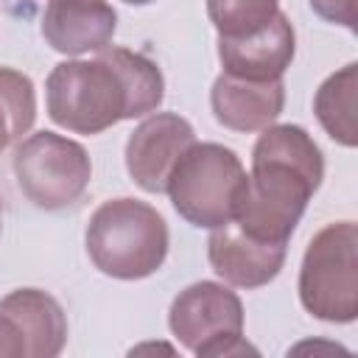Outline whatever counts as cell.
<instances>
[{"label": "cell", "instance_id": "obj_1", "mask_svg": "<svg viewBox=\"0 0 358 358\" xmlns=\"http://www.w3.org/2000/svg\"><path fill=\"white\" fill-rule=\"evenodd\" d=\"M165 78L157 62L109 45L95 59L59 62L45 81V106L56 126L73 134H101L120 120L159 109Z\"/></svg>", "mask_w": 358, "mask_h": 358}, {"label": "cell", "instance_id": "obj_2", "mask_svg": "<svg viewBox=\"0 0 358 358\" xmlns=\"http://www.w3.org/2000/svg\"><path fill=\"white\" fill-rule=\"evenodd\" d=\"M252 148V173L232 224L263 243L291 241L310 196L324 179V157L296 123L260 129Z\"/></svg>", "mask_w": 358, "mask_h": 358}, {"label": "cell", "instance_id": "obj_3", "mask_svg": "<svg viewBox=\"0 0 358 358\" xmlns=\"http://www.w3.org/2000/svg\"><path fill=\"white\" fill-rule=\"evenodd\" d=\"M87 255L92 266L115 280H143L162 268L171 246L165 218L140 199H109L87 224Z\"/></svg>", "mask_w": 358, "mask_h": 358}, {"label": "cell", "instance_id": "obj_4", "mask_svg": "<svg viewBox=\"0 0 358 358\" xmlns=\"http://www.w3.org/2000/svg\"><path fill=\"white\" fill-rule=\"evenodd\" d=\"M246 179L249 173L232 148L221 143H193L171 168L165 193L187 224L215 229L235 218Z\"/></svg>", "mask_w": 358, "mask_h": 358}, {"label": "cell", "instance_id": "obj_5", "mask_svg": "<svg viewBox=\"0 0 358 358\" xmlns=\"http://www.w3.org/2000/svg\"><path fill=\"white\" fill-rule=\"evenodd\" d=\"M299 302L322 322L350 324L358 316V229L355 221L322 227L299 266Z\"/></svg>", "mask_w": 358, "mask_h": 358}, {"label": "cell", "instance_id": "obj_6", "mask_svg": "<svg viewBox=\"0 0 358 358\" xmlns=\"http://www.w3.org/2000/svg\"><path fill=\"white\" fill-rule=\"evenodd\" d=\"M173 338L199 358H232L252 352L243 338V302L224 282L201 280L182 288L168 310Z\"/></svg>", "mask_w": 358, "mask_h": 358}, {"label": "cell", "instance_id": "obj_7", "mask_svg": "<svg viewBox=\"0 0 358 358\" xmlns=\"http://www.w3.org/2000/svg\"><path fill=\"white\" fill-rule=\"evenodd\" d=\"M14 176L34 207L64 210L90 187L92 162L81 143L56 131H34L14 151Z\"/></svg>", "mask_w": 358, "mask_h": 358}, {"label": "cell", "instance_id": "obj_8", "mask_svg": "<svg viewBox=\"0 0 358 358\" xmlns=\"http://www.w3.org/2000/svg\"><path fill=\"white\" fill-rule=\"evenodd\" d=\"M196 143L190 120L176 112L148 115L126 140V171L145 193H165L171 168Z\"/></svg>", "mask_w": 358, "mask_h": 358}, {"label": "cell", "instance_id": "obj_9", "mask_svg": "<svg viewBox=\"0 0 358 358\" xmlns=\"http://www.w3.org/2000/svg\"><path fill=\"white\" fill-rule=\"evenodd\" d=\"M117 11L106 0H48L42 14L45 42L64 56L98 53L112 45Z\"/></svg>", "mask_w": 358, "mask_h": 358}, {"label": "cell", "instance_id": "obj_10", "mask_svg": "<svg viewBox=\"0 0 358 358\" xmlns=\"http://www.w3.org/2000/svg\"><path fill=\"white\" fill-rule=\"evenodd\" d=\"M296 53V34L291 20L280 11L263 31L227 39L218 36V62L227 76L246 81H274L291 67Z\"/></svg>", "mask_w": 358, "mask_h": 358}, {"label": "cell", "instance_id": "obj_11", "mask_svg": "<svg viewBox=\"0 0 358 358\" xmlns=\"http://www.w3.org/2000/svg\"><path fill=\"white\" fill-rule=\"evenodd\" d=\"M288 246L285 243H263L249 235H243L232 221L213 229L207 241V260L213 271L238 288H260L268 285L282 263H285Z\"/></svg>", "mask_w": 358, "mask_h": 358}, {"label": "cell", "instance_id": "obj_12", "mask_svg": "<svg viewBox=\"0 0 358 358\" xmlns=\"http://www.w3.org/2000/svg\"><path fill=\"white\" fill-rule=\"evenodd\" d=\"M210 106L215 120L232 131H260L271 126L285 106V84L274 81H246L221 73L210 90Z\"/></svg>", "mask_w": 358, "mask_h": 358}, {"label": "cell", "instance_id": "obj_13", "mask_svg": "<svg viewBox=\"0 0 358 358\" xmlns=\"http://www.w3.org/2000/svg\"><path fill=\"white\" fill-rule=\"evenodd\" d=\"M0 313H6L22 341L28 358H56L67 344V316L56 296L39 288H17L0 299Z\"/></svg>", "mask_w": 358, "mask_h": 358}, {"label": "cell", "instance_id": "obj_14", "mask_svg": "<svg viewBox=\"0 0 358 358\" xmlns=\"http://www.w3.org/2000/svg\"><path fill=\"white\" fill-rule=\"evenodd\" d=\"M355 106H358V64L350 62L341 70L330 73L313 95V112L319 126L327 131L330 140H336L344 148H355L358 143Z\"/></svg>", "mask_w": 358, "mask_h": 358}, {"label": "cell", "instance_id": "obj_15", "mask_svg": "<svg viewBox=\"0 0 358 358\" xmlns=\"http://www.w3.org/2000/svg\"><path fill=\"white\" fill-rule=\"evenodd\" d=\"M36 120V90L34 81L14 70L0 67V154L22 140Z\"/></svg>", "mask_w": 358, "mask_h": 358}, {"label": "cell", "instance_id": "obj_16", "mask_svg": "<svg viewBox=\"0 0 358 358\" xmlns=\"http://www.w3.org/2000/svg\"><path fill=\"white\" fill-rule=\"evenodd\" d=\"M280 14V0H207V17L218 36L241 39L263 31Z\"/></svg>", "mask_w": 358, "mask_h": 358}, {"label": "cell", "instance_id": "obj_17", "mask_svg": "<svg viewBox=\"0 0 358 358\" xmlns=\"http://www.w3.org/2000/svg\"><path fill=\"white\" fill-rule=\"evenodd\" d=\"M308 3L322 20L355 31V0H308Z\"/></svg>", "mask_w": 358, "mask_h": 358}, {"label": "cell", "instance_id": "obj_18", "mask_svg": "<svg viewBox=\"0 0 358 358\" xmlns=\"http://www.w3.org/2000/svg\"><path fill=\"white\" fill-rule=\"evenodd\" d=\"M0 358H25V341L6 313H0Z\"/></svg>", "mask_w": 358, "mask_h": 358}, {"label": "cell", "instance_id": "obj_19", "mask_svg": "<svg viewBox=\"0 0 358 358\" xmlns=\"http://www.w3.org/2000/svg\"><path fill=\"white\" fill-rule=\"evenodd\" d=\"M123 3H129V6H148V3H154V0H123Z\"/></svg>", "mask_w": 358, "mask_h": 358}, {"label": "cell", "instance_id": "obj_20", "mask_svg": "<svg viewBox=\"0 0 358 358\" xmlns=\"http://www.w3.org/2000/svg\"><path fill=\"white\" fill-rule=\"evenodd\" d=\"M0 227H3V207H0Z\"/></svg>", "mask_w": 358, "mask_h": 358}]
</instances>
